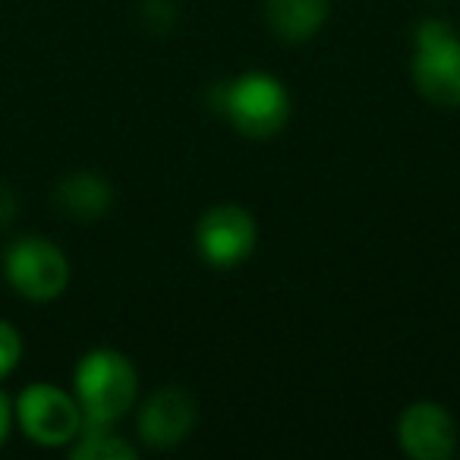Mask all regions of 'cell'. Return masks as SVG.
Here are the masks:
<instances>
[{
  "label": "cell",
  "instance_id": "1",
  "mask_svg": "<svg viewBox=\"0 0 460 460\" xmlns=\"http://www.w3.org/2000/svg\"><path fill=\"white\" fill-rule=\"evenodd\" d=\"M76 401L83 426H117L139 397V372L120 350L98 347L76 366Z\"/></svg>",
  "mask_w": 460,
  "mask_h": 460
},
{
  "label": "cell",
  "instance_id": "2",
  "mask_svg": "<svg viewBox=\"0 0 460 460\" xmlns=\"http://www.w3.org/2000/svg\"><path fill=\"white\" fill-rule=\"evenodd\" d=\"M217 114L246 139H271L290 120V92L278 76L262 70L240 73L215 92Z\"/></svg>",
  "mask_w": 460,
  "mask_h": 460
},
{
  "label": "cell",
  "instance_id": "3",
  "mask_svg": "<svg viewBox=\"0 0 460 460\" xmlns=\"http://www.w3.org/2000/svg\"><path fill=\"white\" fill-rule=\"evenodd\" d=\"M410 76L429 104L445 111L460 108V35L447 20L429 16L416 22Z\"/></svg>",
  "mask_w": 460,
  "mask_h": 460
},
{
  "label": "cell",
  "instance_id": "4",
  "mask_svg": "<svg viewBox=\"0 0 460 460\" xmlns=\"http://www.w3.org/2000/svg\"><path fill=\"white\" fill-rule=\"evenodd\" d=\"M259 246V224L250 208L237 202H217L196 224V252L211 269L230 271L243 265Z\"/></svg>",
  "mask_w": 460,
  "mask_h": 460
},
{
  "label": "cell",
  "instance_id": "5",
  "mask_svg": "<svg viewBox=\"0 0 460 460\" xmlns=\"http://www.w3.org/2000/svg\"><path fill=\"white\" fill-rule=\"evenodd\" d=\"M22 432L41 447H64L83 432V410L73 394L48 382H35L16 401Z\"/></svg>",
  "mask_w": 460,
  "mask_h": 460
},
{
  "label": "cell",
  "instance_id": "6",
  "mask_svg": "<svg viewBox=\"0 0 460 460\" xmlns=\"http://www.w3.org/2000/svg\"><path fill=\"white\" fill-rule=\"evenodd\" d=\"M7 281L20 296L32 303H51L70 284V262L64 250L54 246L51 240L22 237L7 250Z\"/></svg>",
  "mask_w": 460,
  "mask_h": 460
},
{
  "label": "cell",
  "instance_id": "7",
  "mask_svg": "<svg viewBox=\"0 0 460 460\" xmlns=\"http://www.w3.org/2000/svg\"><path fill=\"white\" fill-rule=\"evenodd\" d=\"M460 429L451 410L438 401H413L401 410L397 445L413 460H451L457 454Z\"/></svg>",
  "mask_w": 460,
  "mask_h": 460
},
{
  "label": "cell",
  "instance_id": "8",
  "mask_svg": "<svg viewBox=\"0 0 460 460\" xmlns=\"http://www.w3.org/2000/svg\"><path fill=\"white\" fill-rule=\"evenodd\" d=\"M196 420V397L180 385H164L139 407L136 429H139V438L146 447L167 451V447H177L180 441L190 438Z\"/></svg>",
  "mask_w": 460,
  "mask_h": 460
},
{
  "label": "cell",
  "instance_id": "9",
  "mask_svg": "<svg viewBox=\"0 0 460 460\" xmlns=\"http://www.w3.org/2000/svg\"><path fill=\"white\" fill-rule=\"evenodd\" d=\"M265 26L284 45H303L325 29L332 0H265Z\"/></svg>",
  "mask_w": 460,
  "mask_h": 460
},
{
  "label": "cell",
  "instance_id": "10",
  "mask_svg": "<svg viewBox=\"0 0 460 460\" xmlns=\"http://www.w3.org/2000/svg\"><path fill=\"white\" fill-rule=\"evenodd\" d=\"M54 202L73 221H98L114 205V186L92 171H76L64 177L54 190Z\"/></svg>",
  "mask_w": 460,
  "mask_h": 460
},
{
  "label": "cell",
  "instance_id": "11",
  "mask_svg": "<svg viewBox=\"0 0 460 460\" xmlns=\"http://www.w3.org/2000/svg\"><path fill=\"white\" fill-rule=\"evenodd\" d=\"M73 460H133L136 445H129L114 426H83V432L73 438Z\"/></svg>",
  "mask_w": 460,
  "mask_h": 460
},
{
  "label": "cell",
  "instance_id": "12",
  "mask_svg": "<svg viewBox=\"0 0 460 460\" xmlns=\"http://www.w3.org/2000/svg\"><path fill=\"white\" fill-rule=\"evenodd\" d=\"M22 359V338L10 322L0 319V378H7L10 372L20 366Z\"/></svg>",
  "mask_w": 460,
  "mask_h": 460
},
{
  "label": "cell",
  "instance_id": "13",
  "mask_svg": "<svg viewBox=\"0 0 460 460\" xmlns=\"http://www.w3.org/2000/svg\"><path fill=\"white\" fill-rule=\"evenodd\" d=\"M142 22H146L152 32L164 35L167 29L177 22V7H173V0H146V4H142Z\"/></svg>",
  "mask_w": 460,
  "mask_h": 460
},
{
  "label": "cell",
  "instance_id": "14",
  "mask_svg": "<svg viewBox=\"0 0 460 460\" xmlns=\"http://www.w3.org/2000/svg\"><path fill=\"white\" fill-rule=\"evenodd\" d=\"M13 215H16V199H13V192H10L7 186H0V227L13 221Z\"/></svg>",
  "mask_w": 460,
  "mask_h": 460
},
{
  "label": "cell",
  "instance_id": "15",
  "mask_svg": "<svg viewBox=\"0 0 460 460\" xmlns=\"http://www.w3.org/2000/svg\"><path fill=\"white\" fill-rule=\"evenodd\" d=\"M10 426H13V407H10L7 394H4V391H0V445H4V441H7Z\"/></svg>",
  "mask_w": 460,
  "mask_h": 460
}]
</instances>
